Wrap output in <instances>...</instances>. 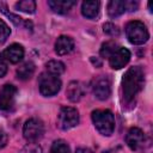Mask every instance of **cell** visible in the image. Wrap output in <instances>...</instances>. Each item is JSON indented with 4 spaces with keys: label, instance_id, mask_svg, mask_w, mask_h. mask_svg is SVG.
Returning <instances> with one entry per match:
<instances>
[{
    "label": "cell",
    "instance_id": "9",
    "mask_svg": "<svg viewBox=\"0 0 153 153\" xmlns=\"http://www.w3.org/2000/svg\"><path fill=\"white\" fill-rule=\"evenodd\" d=\"M126 142H127V145L129 146L130 149L139 151L146 143V135L140 128H136V127L130 128L128 130V133H127Z\"/></svg>",
    "mask_w": 153,
    "mask_h": 153
},
{
    "label": "cell",
    "instance_id": "3",
    "mask_svg": "<svg viewBox=\"0 0 153 153\" xmlns=\"http://www.w3.org/2000/svg\"><path fill=\"white\" fill-rule=\"evenodd\" d=\"M126 35L131 44L140 45L148 41L149 33L146 25L139 20H131L126 26Z\"/></svg>",
    "mask_w": 153,
    "mask_h": 153
},
{
    "label": "cell",
    "instance_id": "13",
    "mask_svg": "<svg viewBox=\"0 0 153 153\" xmlns=\"http://www.w3.org/2000/svg\"><path fill=\"white\" fill-rule=\"evenodd\" d=\"M66 94L71 102H79L85 94V87L80 81H71L67 86Z\"/></svg>",
    "mask_w": 153,
    "mask_h": 153
},
{
    "label": "cell",
    "instance_id": "25",
    "mask_svg": "<svg viewBox=\"0 0 153 153\" xmlns=\"http://www.w3.org/2000/svg\"><path fill=\"white\" fill-rule=\"evenodd\" d=\"M0 11L1 12H4L8 18H11V20L13 22V24L14 25H20L22 24V18L20 17H18V16H14V14H12V13H10V12H7L6 11V5L5 4H2V2H0Z\"/></svg>",
    "mask_w": 153,
    "mask_h": 153
},
{
    "label": "cell",
    "instance_id": "7",
    "mask_svg": "<svg viewBox=\"0 0 153 153\" xmlns=\"http://www.w3.org/2000/svg\"><path fill=\"white\" fill-rule=\"evenodd\" d=\"M92 91L96 98L99 100H105L111 93V84L106 75H98L92 82Z\"/></svg>",
    "mask_w": 153,
    "mask_h": 153
},
{
    "label": "cell",
    "instance_id": "26",
    "mask_svg": "<svg viewBox=\"0 0 153 153\" xmlns=\"http://www.w3.org/2000/svg\"><path fill=\"white\" fill-rule=\"evenodd\" d=\"M137 7H139L137 1H133V0L124 1V8H126V11H130V12H133V11H136Z\"/></svg>",
    "mask_w": 153,
    "mask_h": 153
},
{
    "label": "cell",
    "instance_id": "23",
    "mask_svg": "<svg viewBox=\"0 0 153 153\" xmlns=\"http://www.w3.org/2000/svg\"><path fill=\"white\" fill-rule=\"evenodd\" d=\"M103 31H104V33H106L109 36H112V37L120 35V29L112 23H105L103 25Z\"/></svg>",
    "mask_w": 153,
    "mask_h": 153
},
{
    "label": "cell",
    "instance_id": "22",
    "mask_svg": "<svg viewBox=\"0 0 153 153\" xmlns=\"http://www.w3.org/2000/svg\"><path fill=\"white\" fill-rule=\"evenodd\" d=\"M10 33H11V29L8 27V25L2 19H0V43L6 42Z\"/></svg>",
    "mask_w": 153,
    "mask_h": 153
},
{
    "label": "cell",
    "instance_id": "17",
    "mask_svg": "<svg viewBox=\"0 0 153 153\" xmlns=\"http://www.w3.org/2000/svg\"><path fill=\"white\" fill-rule=\"evenodd\" d=\"M126 11L124 8V1L121 0H111L108 4V14L111 18H116L120 17L121 14H123Z\"/></svg>",
    "mask_w": 153,
    "mask_h": 153
},
{
    "label": "cell",
    "instance_id": "8",
    "mask_svg": "<svg viewBox=\"0 0 153 153\" xmlns=\"http://www.w3.org/2000/svg\"><path fill=\"white\" fill-rule=\"evenodd\" d=\"M16 96H17V87L6 84L2 86L0 90V110L8 111L13 108L14 102H16Z\"/></svg>",
    "mask_w": 153,
    "mask_h": 153
},
{
    "label": "cell",
    "instance_id": "15",
    "mask_svg": "<svg viewBox=\"0 0 153 153\" xmlns=\"http://www.w3.org/2000/svg\"><path fill=\"white\" fill-rule=\"evenodd\" d=\"M100 8V2L92 0V1H84L81 5V13L84 17L88 19H93L98 16Z\"/></svg>",
    "mask_w": 153,
    "mask_h": 153
},
{
    "label": "cell",
    "instance_id": "19",
    "mask_svg": "<svg viewBox=\"0 0 153 153\" xmlns=\"http://www.w3.org/2000/svg\"><path fill=\"white\" fill-rule=\"evenodd\" d=\"M16 8L24 12V13H35L36 11V2L33 0H23L16 4Z\"/></svg>",
    "mask_w": 153,
    "mask_h": 153
},
{
    "label": "cell",
    "instance_id": "16",
    "mask_svg": "<svg viewBox=\"0 0 153 153\" xmlns=\"http://www.w3.org/2000/svg\"><path fill=\"white\" fill-rule=\"evenodd\" d=\"M33 73H35V65L31 61L24 62L17 69V75H18V78L20 80H27V79H30L33 75Z\"/></svg>",
    "mask_w": 153,
    "mask_h": 153
},
{
    "label": "cell",
    "instance_id": "6",
    "mask_svg": "<svg viewBox=\"0 0 153 153\" xmlns=\"http://www.w3.org/2000/svg\"><path fill=\"white\" fill-rule=\"evenodd\" d=\"M57 123L59 127L63 130H68L74 128L79 123V112L76 109L71 106H63L61 108L59 116H57Z\"/></svg>",
    "mask_w": 153,
    "mask_h": 153
},
{
    "label": "cell",
    "instance_id": "1",
    "mask_svg": "<svg viewBox=\"0 0 153 153\" xmlns=\"http://www.w3.org/2000/svg\"><path fill=\"white\" fill-rule=\"evenodd\" d=\"M145 81L143 69L139 66L130 67L122 79V90L123 96L127 102H130L135 98V96L141 91Z\"/></svg>",
    "mask_w": 153,
    "mask_h": 153
},
{
    "label": "cell",
    "instance_id": "11",
    "mask_svg": "<svg viewBox=\"0 0 153 153\" xmlns=\"http://www.w3.org/2000/svg\"><path fill=\"white\" fill-rule=\"evenodd\" d=\"M1 57L11 63H18L24 57V48L18 43H13L2 51Z\"/></svg>",
    "mask_w": 153,
    "mask_h": 153
},
{
    "label": "cell",
    "instance_id": "28",
    "mask_svg": "<svg viewBox=\"0 0 153 153\" xmlns=\"http://www.w3.org/2000/svg\"><path fill=\"white\" fill-rule=\"evenodd\" d=\"M6 143H7V135H6L4 131L0 130V149H1L2 147H5Z\"/></svg>",
    "mask_w": 153,
    "mask_h": 153
},
{
    "label": "cell",
    "instance_id": "14",
    "mask_svg": "<svg viewBox=\"0 0 153 153\" xmlns=\"http://www.w3.org/2000/svg\"><path fill=\"white\" fill-rule=\"evenodd\" d=\"M74 4L75 1L73 0H49L48 1V5L51 8V11L59 14L67 13L74 6Z\"/></svg>",
    "mask_w": 153,
    "mask_h": 153
},
{
    "label": "cell",
    "instance_id": "10",
    "mask_svg": "<svg viewBox=\"0 0 153 153\" xmlns=\"http://www.w3.org/2000/svg\"><path fill=\"white\" fill-rule=\"evenodd\" d=\"M129 60H130V51L127 48L118 47L109 56V65L114 69H121L129 62Z\"/></svg>",
    "mask_w": 153,
    "mask_h": 153
},
{
    "label": "cell",
    "instance_id": "27",
    "mask_svg": "<svg viewBox=\"0 0 153 153\" xmlns=\"http://www.w3.org/2000/svg\"><path fill=\"white\" fill-rule=\"evenodd\" d=\"M6 73H7V65L2 59H0V78L4 76Z\"/></svg>",
    "mask_w": 153,
    "mask_h": 153
},
{
    "label": "cell",
    "instance_id": "4",
    "mask_svg": "<svg viewBox=\"0 0 153 153\" xmlns=\"http://www.w3.org/2000/svg\"><path fill=\"white\" fill-rule=\"evenodd\" d=\"M38 86H39V92L44 97H51L55 96L60 88H61V80L59 76L53 75L48 72H44L41 74L38 79Z\"/></svg>",
    "mask_w": 153,
    "mask_h": 153
},
{
    "label": "cell",
    "instance_id": "20",
    "mask_svg": "<svg viewBox=\"0 0 153 153\" xmlns=\"http://www.w3.org/2000/svg\"><path fill=\"white\" fill-rule=\"evenodd\" d=\"M118 47H120V45H118L116 42H114V41H108V42H105V43L102 44L100 55H102L103 57H108V59H109V56H110Z\"/></svg>",
    "mask_w": 153,
    "mask_h": 153
},
{
    "label": "cell",
    "instance_id": "24",
    "mask_svg": "<svg viewBox=\"0 0 153 153\" xmlns=\"http://www.w3.org/2000/svg\"><path fill=\"white\" fill-rule=\"evenodd\" d=\"M19 153H43V152H42V148L39 145L29 142L26 146H24L22 148V151Z\"/></svg>",
    "mask_w": 153,
    "mask_h": 153
},
{
    "label": "cell",
    "instance_id": "2",
    "mask_svg": "<svg viewBox=\"0 0 153 153\" xmlns=\"http://www.w3.org/2000/svg\"><path fill=\"white\" fill-rule=\"evenodd\" d=\"M96 129L105 136H110L115 130V117L110 110H94L91 115Z\"/></svg>",
    "mask_w": 153,
    "mask_h": 153
},
{
    "label": "cell",
    "instance_id": "12",
    "mask_svg": "<svg viewBox=\"0 0 153 153\" xmlns=\"http://www.w3.org/2000/svg\"><path fill=\"white\" fill-rule=\"evenodd\" d=\"M74 49V41L69 36H60L55 42V53L60 56L72 53Z\"/></svg>",
    "mask_w": 153,
    "mask_h": 153
},
{
    "label": "cell",
    "instance_id": "21",
    "mask_svg": "<svg viewBox=\"0 0 153 153\" xmlns=\"http://www.w3.org/2000/svg\"><path fill=\"white\" fill-rule=\"evenodd\" d=\"M51 153H72L69 146L63 140H56L51 145Z\"/></svg>",
    "mask_w": 153,
    "mask_h": 153
},
{
    "label": "cell",
    "instance_id": "5",
    "mask_svg": "<svg viewBox=\"0 0 153 153\" xmlns=\"http://www.w3.org/2000/svg\"><path fill=\"white\" fill-rule=\"evenodd\" d=\"M44 134V124L38 118H29L23 127V135L25 140L31 143H36L42 139Z\"/></svg>",
    "mask_w": 153,
    "mask_h": 153
},
{
    "label": "cell",
    "instance_id": "18",
    "mask_svg": "<svg viewBox=\"0 0 153 153\" xmlns=\"http://www.w3.org/2000/svg\"><path fill=\"white\" fill-rule=\"evenodd\" d=\"M47 72L53 74V75H56L59 76L60 74H62L65 72V65L61 62V61H57V60H51L49 61L47 65Z\"/></svg>",
    "mask_w": 153,
    "mask_h": 153
}]
</instances>
